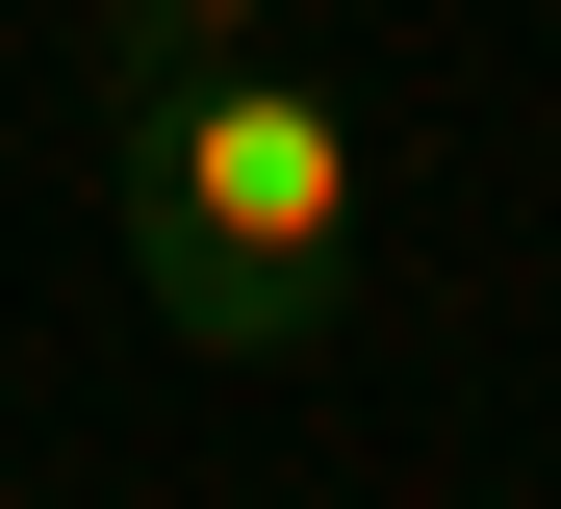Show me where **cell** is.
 I'll return each instance as SVG.
<instances>
[{"label": "cell", "mask_w": 561, "mask_h": 509, "mask_svg": "<svg viewBox=\"0 0 561 509\" xmlns=\"http://www.w3.org/2000/svg\"><path fill=\"white\" fill-rule=\"evenodd\" d=\"M77 178H103V255L179 357H332L357 332V128L307 102V51L77 26Z\"/></svg>", "instance_id": "6da1fadb"}, {"label": "cell", "mask_w": 561, "mask_h": 509, "mask_svg": "<svg viewBox=\"0 0 561 509\" xmlns=\"http://www.w3.org/2000/svg\"><path fill=\"white\" fill-rule=\"evenodd\" d=\"M103 26H153V51H280L307 0H103Z\"/></svg>", "instance_id": "7a4b0ae2"}]
</instances>
